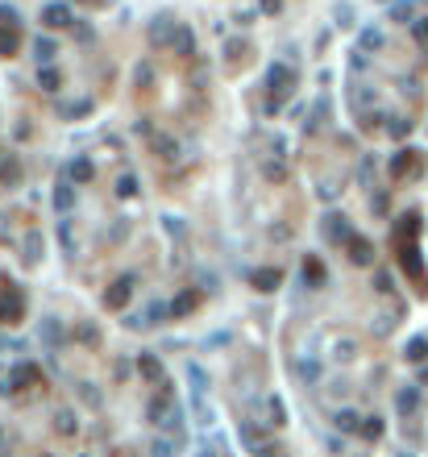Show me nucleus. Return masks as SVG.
Instances as JSON below:
<instances>
[{
  "instance_id": "obj_1",
  "label": "nucleus",
  "mask_w": 428,
  "mask_h": 457,
  "mask_svg": "<svg viewBox=\"0 0 428 457\" xmlns=\"http://www.w3.org/2000/svg\"><path fill=\"white\" fill-rule=\"evenodd\" d=\"M145 416H150V424L154 428H162V432H171V437H183V404L179 399H171V395H158V399H150V408H145Z\"/></svg>"
},
{
  "instance_id": "obj_2",
  "label": "nucleus",
  "mask_w": 428,
  "mask_h": 457,
  "mask_svg": "<svg viewBox=\"0 0 428 457\" xmlns=\"http://www.w3.org/2000/svg\"><path fill=\"white\" fill-rule=\"evenodd\" d=\"M295 84V71L287 67V63H275L271 71H266V91H271V100H266V112H275L279 108V96Z\"/></svg>"
},
{
  "instance_id": "obj_3",
  "label": "nucleus",
  "mask_w": 428,
  "mask_h": 457,
  "mask_svg": "<svg viewBox=\"0 0 428 457\" xmlns=\"http://www.w3.org/2000/svg\"><path fill=\"white\" fill-rule=\"evenodd\" d=\"M238 437L249 445V453H254V457H275V453H279V449L262 437V428H258L254 420H241V424H238Z\"/></svg>"
},
{
  "instance_id": "obj_4",
  "label": "nucleus",
  "mask_w": 428,
  "mask_h": 457,
  "mask_svg": "<svg viewBox=\"0 0 428 457\" xmlns=\"http://www.w3.org/2000/svg\"><path fill=\"white\" fill-rule=\"evenodd\" d=\"M21 316H25V295H21L17 283H8V287L0 291V320H4V324H17Z\"/></svg>"
},
{
  "instance_id": "obj_5",
  "label": "nucleus",
  "mask_w": 428,
  "mask_h": 457,
  "mask_svg": "<svg viewBox=\"0 0 428 457\" xmlns=\"http://www.w3.org/2000/svg\"><path fill=\"white\" fill-rule=\"evenodd\" d=\"M134 300V274H125V278H117L108 291H104V308H112V312H121L125 304Z\"/></svg>"
},
{
  "instance_id": "obj_6",
  "label": "nucleus",
  "mask_w": 428,
  "mask_h": 457,
  "mask_svg": "<svg viewBox=\"0 0 428 457\" xmlns=\"http://www.w3.org/2000/svg\"><path fill=\"white\" fill-rule=\"evenodd\" d=\"M325 237H329L333 245H349V241H354L349 217H345V212H329V217H325Z\"/></svg>"
},
{
  "instance_id": "obj_7",
  "label": "nucleus",
  "mask_w": 428,
  "mask_h": 457,
  "mask_svg": "<svg viewBox=\"0 0 428 457\" xmlns=\"http://www.w3.org/2000/svg\"><path fill=\"white\" fill-rule=\"evenodd\" d=\"M175 38H179V21H171V17L150 21V42L154 46H175Z\"/></svg>"
},
{
  "instance_id": "obj_8",
  "label": "nucleus",
  "mask_w": 428,
  "mask_h": 457,
  "mask_svg": "<svg viewBox=\"0 0 428 457\" xmlns=\"http://www.w3.org/2000/svg\"><path fill=\"white\" fill-rule=\"evenodd\" d=\"M188 378H191V395H195V411H200V420H208L212 411H208V404H204V391H208V378H204V370L191 362L188 366Z\"/></svg>"
},
{
  "instance_id": "obj_9",
  "label": "nucleus",
  "mask_w": 428,
  "mask_h": 457,
  "mask_svg": "<svg viewBox=\"0 0 428 457\" xmlns=\"http://www.w3.org/2000/svg\"><path fill=\"white\" fill-rule=\"evenodd\" d=\"M200 295H204L200 287H188V291H179V295L171 300V316H175V320H179V316H191V312L200 308Z\"/></svg>"
},
{
  "instance_id": "obj_10",
  "label": "nucleus",
  "mask_w": 428,
  "mask_h": 457,
  "mask_svg": "<svg viewBox=\"0 0 428 457\" xmlns=\"http://www.w3.org/2000/svg\"><path fill=\"white\" fill-rule=\"evenodd\" d=\"M34 378H38V366L21 362V366H13V370H8V382H4V387H8V391H25Z\"/></svg>"
},
{
  "instance_id": "obj_11",
  "label": "nucleus",
  "mask_w": 428,
  "mask_h": 457,
  "mask_svg": "<svg viewBox=\"0 0 428 457\" xmlns=\"http://www.w3.org/2000/svg\"><path fill=\"white\" fill-rule=\"evenodd\" d=\"M399 266L412 274V283H424V266H420V250L416 245H403L399 250Z\"/></svg>"
},
{
  "instance_id": "obj_12",
  "label": "nucleus",
  "mask_w": 428,
  "mask_h": 457,
  "mask_svg": "<svg viewBox=\"0 0 428 457\" xmlns=\"http://www.w3.org/2000/svg\"><path fill=\"white\" fill-rule=\"evenodd\" d=\"M345 250H349V262H358V266H370V262H375V245H370L366 237H358V233H354V241H349Z\"/></svg>"
},
{
  "instance_id": "obj_13",
  "label": "nucleus",
  "mask_w": 428,
  "mask_h": 457,
  "mask_svg": "<svg viewBox=\"0 0 428 457\" xmlns=\"http://www.w3.org/2000/svg\"><path fill=\"white\" fill-rule=\"evenodd\" d=\"M304 283H308L312 291H320V287L329 283V271H325L320 258H304Z\"/></svg>"
},
{
  "instance_id": "obj_14",
  "label": "nucleus",
  "mask_w": 428,
  "mask_h": 457,
  "mask_svg": "<svg viewBox=\"0 0 428 457\" xmlns=\"http://www.w3.org/2000/svg\"><path fill=\"white\" fill-rule=\"evenodd\" d=\"M42 21H46L50 30H67L75 17H71V8H67V4H46V8H42Z\"/></svg>"
},
{
  "instance_id": "obj_15",
  "label": "nucleus",
  "mask_w": 428,
  "mask_h": 457,
  "mask_svg": "<svg viewBox=\"0 0 428 457\" xmlns=\"http://www.w3.org/2000/svg\"><path fill=\"white\" fill-rule=\"evenodd\" d=\"M249 283H254L258 291H275V287L283 283V274H279V266H262V271H249Z\"/></svg>"
},
{
  "instance_id": "obj_16",
  "label": "nucleus",
  "mask_w": 428,
  "mask_h": 457,
  "mask_svg": "<svg viewBox=\"0 0 428 457\" xmlns=\"http://www.w3.org/2000/svg\"><path fill=\"white\" fill-rule=\"evenodd\" d=\"M138 374H142L145 382H154V387H162V362H158L154 354H142V358H138Z\"/></svg>"
},
{
  "instance_id": "obj_17",
  "label": "nucleus",
  "mask_w": 428,
  "mask_h": 457,
  "mask_svg": "<svg viewBox=\"0 0 428 457\" xmlns=\"http://www.w3.org/2000/svg\"><path fill=\"white\" fill-rule=\"evenodd\" d=\"M42 341H46V349H58V345H63V324L54 316L42 320Z\"/></svg>"
},
{
  "instance_id": "obj_18",
  "label": "nucleus",
  "mask_w": 428,
  "mask_h": 457,
  "mask_svg": "<svg viewBox=\"0 0 428 457\" xmlns=\"http://www.w3.org/2000/svg\"><path fill=\"white\" fill-rule=\"evenodd\" d=\"M333 424L341 428V432H358V428H362V416H358L354 408H341V411L333 416Z\"/></svg>"
},
{
  "instance_id": "obj_19",
  "label": "nucleus",
  "mask_w": 428,
  "mask_h": 457,
  "mask_svg": "<svg viewBox=\"0 0 428 457\" xmlns=\"http://www.w3.org/2000/svg\"><path fill=\"white\" fill-rule=\"evenodd\" d=\"M150 457H179V437H158L150 445Z\"/></svg>"
},
{
  "instance_id": "obj_20",
  "label": "nucleus",
  "mask_w": 428,
  "mask_h": 457,
  "mask_svg": "<svg viewBox=\"0 0 428 457\" xmlns=\"http://www.w3.org/2000/svg\"><path fill=\"white\" fill-rule=\"evenodd\" d=\"M266 424L271 428H283L287 424V408H283V399H275V395L266 399Z\"/></svg>"
},
{
  "instance_id": "obj_21",
  "label": "nucleus",
  "mask_w": 428,
  "mask_h": 457,
  "mask_svg": "<svg viewBox=\"0 0 428 457\" xmlns=\"http://www.w3.org/2000/svg\"><path fill=\"white\" fill-rule=\"evenodd\" d=\"M395 408L403 411V416H408V411H416V408H420V391H416V387H403V391L395 395Z\"/></svg>"
},
{
  "instance_id": "obj_22",
  "label": "nucleus",
  "mask_w": 428,
  "mask_h": 457,
  "mask_svg": "<svg viewBox=\"0 0 428 457\" xmlns=\"http://www.w3.org/2000/svg\"><path fill=\"white\" fill-rule=\"evenodd\" d=\"M54 208H58V212H71V208H75V191H71V183H58V187H54Z\"/></svg>"
},
{
  "instance_id": "obj_23",
  "label": "nucleus",
  "mask_w": 428,
  "mask_h": 457,
  "mask_svg": "<svg viewBox=\"0 0 428 457\" xmlns=\"http://www.w3.org/2000/svg\"><path fill=\"white\" fill-rule=\"evenodd\" d=\"M34 54H38V67H50V58L58 54V42L54 38H38L34 42Z\"/></svg>"
},
{
  "instance_id": "obj_24",
  "label": "nucleus",
  "mask_w": 428,
  "mask_h": 457,
  "mask_svg": "<svg viewBox=\"0 0 428 457\" xmlns=\"http://www.w3.org/2000/svg\"><path fill=\"white\" fill-rule=\"evenodd\" d=\"M0 183H8V187H13V183H21V162H17L13 154L0 162Z\"/></svg>"
},
{
  "instance_id": "obj_25",
  "label": "nucleus",
  "mask_w": 428,
  "mask_h": 457,
  "mask_svg": "<svg viewBox=\"0 0 428 457\" xmlns=\"http://www.w3.org/2000/svg\"><path fill=\"white\" fill-rule=\"evenodd\" d=\"M17 46H21V34H17V25H0V54H17Z\"/></svg>"
},
{
  "instance_id": "obj_26",
  "label": "nucleus",
  "mask_w": 428,
  "mask_h": 457,
  "mask_svg": "<svg viewBox=\"0 0 428 457\" xmlns=\"http://www.w3.org/2000/svg\"><path fill=\"white\" fill-rule=\"evenodd\" d=\"M42 258V233H25V262L34 266Z\"/></svg>"
},
{
  "instance_id": "obj_27",
  "label": "nucleus",
  "mask_w": 428,
  "mask_h": 457,
  "mask_svg": "<svg viewBox=\"0 0 428 457\" xmlns=\"http://www.w3.org/2000/svg\"><path fill=\"white\" fill-rule=\"evenodd\" d=\"M92 175H96V167L88 158H75V162H71V179L75 183H92Z\"/></svg>"
},
{
  "instance_id": "obj_28",
  "label": "nucleus",
  "mask_w": 428,
  "mask_h": 457,
  "mask_svg": "<svg viewBox=\"0 0 428 457\" xmlns=\"http://www.w3.org/2000/svg\"><path fill=\"white\" fill-rule=\"evenodd\" d=\"M58 84H63V75H58L54 67H38V88H46V91H58Z\"/></svg>"
},
{
  "instance_id": "obj_29",
  "label": "nucleus",
  "mask_w": 428,
  "mask_h": 457,
  "mask_svg": "<svg viewBox=\"0 0 428 457\" xmlns=\"http://www.w3.org/2000/svg\"><path fill=\"white\" fill-rule=\"evenodd\" d=\"M403 354H408V362H424V358H428V341H424V337H412Z\"/></svg>"
},
{
  "instance_id": "obj_30",
  "label": "nucleus",
  "mask_w": 428,
  "mask_h": 457,
  "mask_svg": "<svg viewBox=\"0 0 428 457\" xmlns=\"http://www.w3.org/2000/svg\"><path fill=\"white\" fill-rule=\"evenodd\" d=\"M358 432H362L366 441H379V437H382V420H379V416H362V428H358Z\"/></svg>"
},
{
  "instance_id": "obj_31",
  "label": "nucleus",
  "mask_w": 428,
  "mask_h": 457,
  "mask_svg": "<svg viewBox=\"0 0 428 457\" xmlns=\"http://www.w3.org/2000/svg\"><path fill=\"white\" fill-rule=\"evenodd\" d=\"M75 341H84V345H96V341H100V333H96L92 320H79V324H75Z\"/></svg>"
},
{
  "instance_id": "obj_32",
  "label": "nucleus",
  "mask_w": 428,
  "mask_h": 457,
  "mask_svg": "<svg viewBox=\"0 0 428 457\" xmlns=\"http://www.w3.org/2000/svg\"><path fill=\"white\" fill-rule=\"evenodd\" d=\"M54 428H58V432H63V437H71V432H75V428H79V424H75V411H58V416H54Z\"/></svg>"
},
{
  "instance_id": "obj_33",
  "label": "nucleus",
  "mask_w": 428,
  "mask_h": 457,
  "mask_svg": "<svg viewBox=\"0 0 428 457\" xmlns=\"http://www.w3.org/2000/svg\"><path fill=\"white\" fill-rule=\"evenodd\" d=\"M175 50H179L183 58H191V54H195V38H191V30H183V25H179V38H175Z\"/></svg>"
},
{
  "instance_id": "obj_34",
  "label": "nucleus",
  "mask_w": 428,
  "mask_h": 457,
  "mask_svg": "<svg viewBox=\"0 0 428 457\" xmlns=\"http://www.w3.org/2000/svg\"><path fill=\"white\" fill-rule=\"evenodd\" d=\"M117 195H121V200H134V195H138V179H134V175H121V179H117Z\"/></svg>"
},
{
  "instance_id": "obj_35",
  "label": "nucleus",
  "mask_w": 428,
  "mask_h": 457,
  "mask_svg": "<svg viewBox=\"0 0 428 457\" xmlns=\"http://www.w3.org/2000/svg\"><path fill=\"white\" fill-rule=\"evenodd\" d=\"M299 378H304V382H316V378H320V362H316V358H304V362H299Z\"/></svg>"
},
{
  "instance_id": "obj_36",
  "label": "nucleus",
  "mask_w": 428,
  "mask_h": 457,
  "mask_svg": "<svg viewBox=\"0 0 428 457\" xmlns=\"http://www.w3.org/2000/svg\"><path fill=\"white\" fill-rule=\"evenodd\" d=\"M150 141H154V150H158L162 158H175V154H179V141H171V137H150Z\"/></svg>"
},
{
  "instance_id": "obj_37",
  "label": "nucleus",
  "mask_w": 428,
  "mask_h": 457,
  "mask_svg": "<svg viewBox=\"0 0 428 457\" xmlns=\"http://www.w3.org/2000/svg\"><path fill=\"white\" fill-rule=\"evenodd\" d=\"M162 316H171V304H150V312H145V324H162Z\"/></svg>"
},
{
  "instance_id": "obj_38",
  "label": "nucleus",
  "mask_w": 428,
  "mask_h": 457,
  "mask_svg": "<svg viewBox=\"0 0 428 457\" xmlns=\"http://www.w3.org/2000/svg\"><path fill=\"white\" fill-rule=\"evenodd\" d=\"M92 112V100H79V104H63V117H88Z\"/></svg>"
},
{
  "instance_id": "obj_39",
  "label": "nucleus",
  "mask_w": 428,
  "mask_h": 457,
  "mask_svg": "<svg viewBox=\"0 0 428 457\" xmlns=\"http://www.w3.org/2000/svg\"><path fill=\"white\" fill-rule=\"evenodd\" d=\"M403 171H412V150H403V154L391 162V175H403Z\"/></svg>"
},
{
  "instance_id": "obj_40",
  "label": "nucleus",
  "mask_w": 428,
  "mask_h": 457,
  "mask_svg": "<svg viewBox=\"0 0 428 457\" xmlns=\"http://www.w3.org/2000/svg\"><path fill=\"white\" fill-rule=\"evenodd\" d=\"M387 129H391V137H403L408 129H412V121H403V117H391V125H387Z\"/></svg>"
},
{
  "instance_id": "obj_41",
  "label": "nucleus",
  "mask_w": 428,
  "mask_h": 457,
  "mask_svg": "<svg viewBox=\"0 0 428 457\" xmlns=\"http://www.w3.org/2000/svg\"><path fill=\"white\" fill-rule=\"evenodd\" d=\"M391 17L408 25V21H412V4H391Z\"/></svg>"
},
{
  "instance_id": "obj_42",
  "label": "nucleus",
  "mask_w": 428,
  "mask_h": 457,
  "mask_svg": "<svg viewBox=\"0 0 428 457\" xmlns=\"http://www.w3.org/2000/svg\"><path fill=\"white\" fill-rule=\"evenodd\" d=\"M412 34H416V42L428 50V21H412Z\"/></svg>"
},
{
  "instance_id": "obj_43",
  "label": "nucleus",
  "mask_w": 428,
  "mask_h": 457,
  "mask_svg": "<svg viewBox=\"0 0 428 457\" xmlns=\"http://www.w3.org/2000/svg\"><path fill=\"white\" fill-rule=\"evenodd\" d=\"M379 46H382V38L375 34V30H366V34H362V50H379Z\"/></svg>"
},
{
  "instance_id": "obj_44",
  "label": "nucleus",
  "mask_w": 428,
  "mask_h": 457,
  "mask_svg": "<svg viewBox=\"0 0 428 457\" xmlns=\"http://www.w3.org/2000/svg\"><path fill=\"white\" fill-rule=\"evenodd\" d=\"M375 287H379L382 295H387V291H391V274H387V271H379V278H375Z\"/></svg>"
},
{
  "instance_id": "obj_45",
  "label": "nucleus",
  "mask_w": 428,
  "mask_h": 457,
  "mask_svg": "<svg viewBox=\"0 0 428 457\" xmlns=\"http://www.w3.org/2000/svg\"><path fill=\"white\" fill-rule=\"evenodd\" d=\"M0 441H4V432H0Z\"/></svg>"
}]
</instances>
